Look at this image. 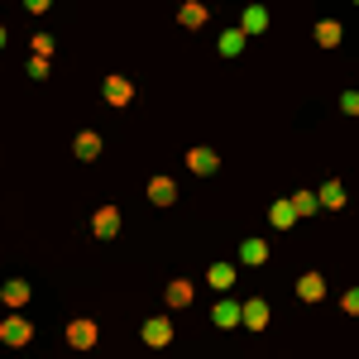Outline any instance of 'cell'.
<instances>
[{
  "mask_svg": "<svg viewBox=\"0 0 359 359\" xmlns=\"http://www.w3.org/2000/svg\"><path fill=\"white\" fill-rule=\"evenodd\" d=\"M29 340H34V321H29L25 311H10V316H0V345H10V350H25Z\"/></svg>",
  "mask_w": 359,
  "mask_h": 359,
  "instance_id": "6da1fadb",
  "label": "cell"
},
{
  "mask_svg": "<svg viewBox=\"0 0 359 359\" xmlns=\"http://www.w3.org/2000/svg\"><path fill=\"white\" fill-rule=\"evenodd\" d=\"M96 340H101V331H96V321H67V345H72V350H91V345H96Z\"/></svg>",
  "mask_w": 359,
  "mask_h": 359,
  "instance_id": "7a4b0ae2",
  "label": "cell"
},
{
  "mask_svg": "<svg viewBox=\"0 0 359 359\" xmlns=\"http://www.w3.org/2000/svg\"><path fill=\"white\" fill-rule=\"evenodd\" d=\"M0 302L10 306V311H25L29 306V283L25 278H5V283H0Z\"/></svg>",
  "mask_w": 359,
  "mask_h": 359,
  "instance_id": "3957f363",
  "label": "cell"
},
{
  "mask_svg": "<svg viewBox=\"0 0 359 359\" xmlns=\"http://www.w3.org/2000/svg\"><path fill=\"white\" fill-rule=\"evenodd\" d=\"M240 321H245L249 331H269V302H264V297L240 302Z\"/></svg>",
  "mask_w": 359,
  "mask_h": 359,
  "instance_id": "277c9868",
  "label": "cell"
},
{
  "mask_svg": "<svg viewBox=\"0 0 359 359\" xmlns=\"http://www.w3.org/2000/svg\"><path fill=\"white\" fill-rule=\"evenodd\" d=\"M101 96H106V106H130L135 101V82L130 77H106Z\"/></svg>",
  "mask_w": 359,
  "mask_h": 359,
  "instance_id": "5b68a950",
  "label": "cell"
},
{
  "mask_svg": "<svg viewBox=\"0 0 359 359\" xmlns=\"http://www.w3.org/2000/svg\"><path fill=\"white\" fill-rule=\"evenodd\" d=\"M91 235H96V240H115V235H120V211H115V206H101V211L91 216Z\"/></svg>",
  "mask_w": 359,
  "mask_h": 359,
  "instance_id": "8992f818",
  "label": "cell"
},
{
  "mask_svg": "<svg viewBox=\"0 0 359 359\" xmlns=\"http://www.w3.org/2000/svg\"><path fill=\"white\" fill-rule=\"evenodd\" d=\"M182 163L192 168V172H201V177H206V172H216V168H221V158H216V149L196 144V149H187V158H182Z\"/></svg>",
  "mask_w": 359,
  "mask_h": 359,
  "instance_id": "52a82bcc",
  "label": "cell"
},
{
  "mask_svg": "<svg viewBox=\"0 0 359 359\" xmlns=\"http://www.w3.org/2000/svg\"><path fill=\"white\" fill-rule=\"evenodd\" d=\"M144 345H154V350L172 345V321H168V316H154V321H144Z\"/></svg>",
  "mask_w": 359,
  "mask_h": 359,
  "instance_id": "ba28073f",
  "label": "cell"
},
{
  "mask_svg": "<svg viewBox=\"0 0 359 359\" xmlns=\"http://www.w3.org/2000/svg\"><path fill=\"white\" fill-rule=\"evenodd\" d=\"M149 201H154V206H172V201H177V182L163 177V172L149 177Z\"/></svg>",
  "mask_w": 359,
  "mask_h": 359,
  "instance_id": "9c48e42d",
  "label": "cell"
},
{
  "mask_svg": "<svg viewBox=\"0 0 359 359\" xmlns=\"http://www.w3.org/2000/svg\"><path fill=\"white\" fill-rule=\"evenodd\" d=\"M72 154H77L82 163H91V158H101V135H96V130H82V135L72 139Z\"/></svg>",
  "mask_w": 359,
  "mask_h": 359,
  "instance_id": "30bf717a",
  "label": "cell"
},
{
  "mask_svg": "<svg viewBox=\"0 0 359 359\" xmlns=\"http://www.w3.org/2000/svg\"><path fill=\"white\" fill-rule=\"evenodd\" d=\"M168 306H172V311H177V306H192V297H196V287L192 283H187V278H172V283H168Z\"/></svg>",
  "mask_w": 359,
  "mask_h": 359,
  "instance_id": "8fae6325",
  "label": "cell"
},
{
  "mask_svg": "<svg viewBox=\"0 0 359 359\" xmlns=\"http://www.w3.org/2000/svg\"><path fill=\"white\" fill-rule=\"evenodd\" d=\"M297 297H302V302H321V297H326V278L321 273H302L297 278Z\"/></svg>",
  "mask_w": 359,
  "mask_h": 359,
  "instance_id": "7c38bea8",
  "label": "cell"
},
{
  "mask_svg": "<svg viewBox=\"0 0 359 359\" xmlns=\"http://www.w3.org/2000/svg\"><path fill=\"white\" fill-rule=\"evenodd\" d=\"M240 264H249V269L269 264V240H259V235H254V240H245V245H240Z\"/></svg>",
  "mask_w": 359,
  "mask_h": 359,
  "instance_id": "4fadbf2b",
  "label": "cell"
},
{
  "mask_svg": "<svg viewBox=\"0 0 359 359\" xmlns=\"http://www.w3.org/2000/svg\"><path fill=\"white\" fill-rule=\"evenodd\" d=\"M211 326L235 331V326H240V302H216V306H211Z\"/></svg>",
  "mask_w": 359,
  "mask_h": 359,
  "instance_id": "5bb4252c",
  "label": "cell"
},
{
  "mask_svg": "<svg viewBox=\"0 0 359 359\" xmlns=\"http://www.w3.org/2000/svg\"><path fill=\"white\" fill-rule=\"evenodd\" d=\"M240 29H245V39H249V34H264V29H269V10H264V5H245Z\"/></svg>",
  "mask_w": 359,
  "mask_h": 359,
  "instance_id": "9a60e30c",
  "label": "cell"
},
{
  "mask_svg": "<svg viewBox=\"0 0 359 359\" xmlns=\"http://www.w3.org/2000/svg\"><path fill=\"white\" fill-rule=\"evenodd\" d=\"M340 39H345V25H340V20H321V25H316V43H321V48H340Z\"/></svg>",
  "mask_w": 359,
  "mask_h": 359,
  "instance_id": "2e32d148",
  "label": "cell"
},
{
  "mask_svg": "<svg viewBox=\"0 0 359 359\" xmlns=\"http://www.w3.org/2000/svg\"><path fill=\"white\" fill-rule=\"evenodd\" d=\"M235 269H230V264H211V269H206V283H211V287H216V292H225V287H235Z\"/></svg>",
  "mask_w": 359,
  "mask_h": 359,
  "instance_id": "e0dca14e",
  "label": "cell"
},
{
  "mask_svg": "<svg viewBox=\"0 0 359 359\" xmlns=\"http://www.w3.org/2000/svg\"><path fill=\"white\" fill-rule=\"evenodd\" d=\"M206 15H211V10L192 0V5H182V10H177V25H182V29H201V25H206Z\"/></svg>",
  "mask_w": 359,
  "mask_h": 359,
  "instance_id": "ac0fdd59",
  "label": "cell"
},
{
  "mask_svg": "<svg viewBox=\"0 0 359 359\" xmlns=\"http://www.w3.org/2000/svg\"><path fill=\"white\" fill-rule=\"evenodd\" d=\"M269 221H273V230H292V225H297L292 201H273V206H269Z\"/></svg>",
  "mask_w": 359,
  "mask_h": 359,
  "instance_id": "d6986e66",
  "label": "cell"
},
{
  "mask_svg": "<svg viewBox=\"0 0 359 359\" xmlns=\"http://www.w3.org/2000/svg\"><path fill=\"white\" fill-rule=\"evenodd\" d=\"M225 57H235V53H245V29H225L221 34V43H216Z\"/></svg>",
  "mask_w": 359,
  "mask_h": 359,
  "instance_id": "ffe728a7",
  "label": "cell"
},
{
  "mask_svg": "<svg viewBox=\"0 0 359 359\" xmlns=\"http://www.w3.org/2000/svg\"><path fill=\"white\" fill-rule=\"evenodd\" d=\"M316 201L331 206V211H340V206H345V187H340V182H326V187L316 192Z\"/></svg>",
  "mask_w": 359,
  "mask_h": 359,
  "instance_id": "44dd1931",
  "label": "cell"
},
{
  "mask_svg": "<svg viewBox=\"0 0 359 359\" xmlns=\"http://www.w3.org/2000/svg\"><path fill=\"white\" fill-rule=\"evenodd\" d=\"M316 211H321L316 192H297V196H292V216H316Z\"/></svg>",
  "mask_w": 359,
  "mask_h": 359,
  "instance_id": "7402d4cb",
  "label": "cell"
},
{
  "mask_svg": "<svg viewBox=\"0 0 359 359\" xmlns=\"http://www.w3.org/2000/svg\"><path fill=\"white\" fill-rule=\"evenodd\" d=\"M53 39H48V34H34V57H43V62H48V57H53Z\"/></svg>",
  "mask_w": 359,
  "mask_h": 359,
  "instance_id": "603a6c76",
  "label": "cell"
},
{
  "mask_svg": "<svg viewBox=\"0 0 359 359\" xmlns=\"http://www.w3.org/2000/svg\"><path fill=\"white\" fill-rule=\"evenodd\" d=\"M340 111H345V115H359V91H345V96H340Z\"/></svg>",
  "mask_w": 359,
  "mask_h": 359,
  "instance_id": "cb8c5ba5",
  "label": "cell"
},
{
  "mask_svg": "<svg viewBox=\"0 0 359 359\" xmlns=\"http://www.w3.org/2000/svg\"><path fill=\"white\" fill-rule=\"evenodd\" d=\"M340 306H345V311H350V316H359V287H350V292H345V297H340Z\"/></svg>",
  "mask_w": 359,
  "mask_h": 359,
  "instance_id": "d4e9b609",
  "label": "cell"
},
{
  "mask_svg": "<svg viewBox=\"0 0 359 359\" xmlns=\"http://www.w3.org/2000/svg\"><path fill=\"white\" fill-rule=\"evenodd\" d=\"M29 77H34V82L48 77V62H43V57H29Z\"/></svg>",
  "mask_w": 359,
  "mask_h": 359,
  "instance_id": "484cf974",
  "label": "cell"
},
{
  "mask_svg": "<svg viewBox=\"0 0 359 359\" xmlns=\"http://www.w3.org/2000/svg\"><path fill=\"white\" fill-rule=\"evenodd\" d=\"M0 48H5V25H0Z\"/></svg>",
  "mask_w": 359,
  "mask_h": 359,
  "instance_id": "4316f807",
  "label": "cell"
}]
</instances>
